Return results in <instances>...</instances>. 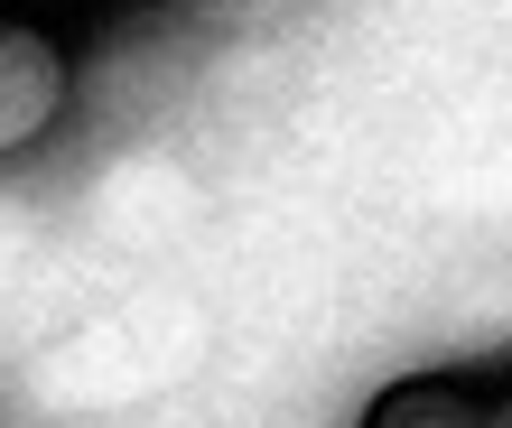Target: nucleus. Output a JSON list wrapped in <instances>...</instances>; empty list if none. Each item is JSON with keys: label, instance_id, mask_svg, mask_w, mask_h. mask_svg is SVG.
<instances>
[{"label": "nucleus", "instance_id": "nucleus-2", "mask_svg": "<svg viewBox=\"0 0 512 428\" xmlns=\"http://www.w3.org/2000/svg\"><path fill=\"white\" fill-rule=\"evenodd\" d=\"M475 401H485V382H391L382 401L364 410L373 428H475Z\"/></svg>", "mask_w": 512, "mask_h": 428}, {"label": "nucleus", "instance_id": "nucleus-3", "mask_svg": "<svg viewBox=\"0 0 512 428\" xmlns=\"http://www.w3.org/2000/svg\"><path fill=\"white\" fill-rule=\"evenodd\" d=\"M475 428H512V391H485V401H475Z\"/></svg>", "mask_w": 512, "mask_h": 428}, {"label": "nucleus", "instance_id": "nucleus-4", "mask_svg": "<svg viewBox=\"0 0 512 428\" xmlns=\"http://www.w3.org/2000/svg\"><path fill=\"white\" fill-rule=\"evenodd\" d=\"M0 10H10V0H0Z\"/></svg>", "mask_w": 512, "mask_h": 428}, {"label": "nucleus", "instance_id": "nucleus-1", "mask_svg": "<svg viewBox=\"0 0 512 428\" xmlns=\"http://www.w3.org/2000/svg\"><path fill=\"white\" fill-rule=\"evenodd\" d=\"M66 94H75V56L56 28L0 10V159L38 149L56 121H66Z\"/></svg>", "mask_w": 512, "mask_h": 428}]
</instances>
